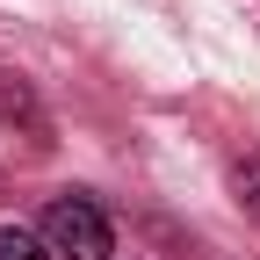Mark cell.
<instances>
[{
	"label": "cell",
	"instance_id": "obj_1",
	"mask_svg": "<svg viewBox=\"0 0 260 260\" xmlns=\"http://www.w3.org/2000/svg\"><path fill=\"white\" fill-rule=\"evenodd\" d=\"M37 239L51 260H109L116 253V232H109V217L87 203V195H51L44 203V224H37Z\"/></svg>",
	"mask_w": 260,
	"mask_h": 260
},
{
	"label": "cell",
	"instance_id": "obj_3",
	"mask_svg": "<svg viewBox=\"0 0 260 260\" xmlns=\"http://www.w3.org/2000/svg\"><path fill=\"white\" fill-rule=\"evenodd\" d=\"M0 260H51L37 232H22V224H0Z\"/></svg>",
	"mask_w": 260,
	"mask_h": 260
},
{
	"label": "cell",
	"instance_id": "obj_2",
	"mask_svg": "<svg viewBox=\"0 0 260 260\" xmlns=\"http://www.w3.org/2000/svg\"><path fill=\"white\" fill-rule=\"evenodd\" d=\"M232 195H239V210L260 224V159L246 152V159H232Z\"/></svg>",
	"mask_w": 260,
	"mask_h": 260
}]
</instances>
